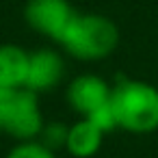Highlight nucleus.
Instances as JSON below:
<instances>
[{
    "label": "nucleus",
    "instance_id": "obj_1",
    "mask_svg": "<svg viewBox=\"0 0 158 158\" xmlns=\"http://www.w3.org/2000/svg\"><path fill=\"white\" fill-rule=\"evenodd\" d=\"M110 108L117 128L130 134H149L158 130V87L147 80H117L110 89Z\"/></svg>",
    "mask_w": 158,
    "mask_h": 158
},
{
    "label": "nucleus",
    "instance_id": "obj_2",
    "mask_svg": "<svg viewBox=\"0 0 158 158\" xmlns=\"http://www.w3.org/2000/svg\"><path fill=\"white\" fill-rule=\"evenodd\" d=\"M59 46L76 61H104L119 46V28L110 18L102 13L76 11L67 31L59 39Z\"/></svg>",
    "mask_w": 158,
    "mask_h": 158
},
{
    "label": "nucleus",
    "instance_id": "obj_3",
    "mask_svg": "<svg viewBox=\"0 0 158 158\" xmlns=\"http://www.w3.org/2000/svg\"><path fill=\"white\" fill-rule=\"evenodd\" d=\"M46 119L39 104V93L20 87L9 89L2 108V128L0 132H7L15 141H33L39 136Z\"/></svg>",
    "mask_w": 158,
    "mask_h": 158
},
{
    "label": "nucleus",
    "instance_id": "obj_4",
    "mask_svg": "<svg viewBox=\"0 0 158 158\" xmlns=\"http://www.w3.org/2000/svg\"><path fill=\"white\" fill-rule=\"evenodd\" d=\"M74 15L76 9L69 0H26L24 5V20L28 28L48 39H54L56 44L67 31Z\"/></svg>",
    "mask_w": 158,
    "mask_h": 158
},
{
    "label": "nucleus",
    "instance_id": "obj_5",
    "mask_svg": "<svg viewBox=\"0 0 158 158\" xmlns=\"http://www.w3.org/2000/svg\"><path fill=\"white\" fill-rule=\"evenodd\" d=\"M110 89L113 85H108L104 78L95 74H80L67 85L65 100L78 117H89L110 102Z\"/></svg>",
    "mask_w": 158,
    "mask_h": 158
},
{
    "label": "nucleus",
    "instance_id": "obj_6",
    "mask_svg": "<svg viewBox=\"0 0 158 158\" xmlns=\"http://www.w3.org/2000/svg\"><path fill=\"white\" fill-rule=\"evenodd\" d=\"M65 76V61L52 48H39L28 54V74H26V89L35 93H46L61 85Z\"/></svg>",
    "mask_w": 158,
    "mask_h": 158
},
{
    "label": "nucleus",
    "instance_id": "obj_7",
    "mask_svg": "<svg viewBox=\"0 0 158 158\" xmlns=\"http://www.w3.org/2000/svg\"><path fill=\"white\" fill-rule=\"evenodd\" d=\"M102 141H104V132L91 119L78 117L74 123H69L65 149L74 158H91L100 152Z\"/></svg>",
    "mask_w": 158,
    "mask_h": 158
},
{
    "label": "nucleus",
    "instance_id": "obj_8",
    "mask_svg": "<svg viewBox=\"0 0 158 158\" xmlns=\"http://www.w3.org/2000/svg\"><path fill=\"white\" fill-rule=\"evenodd\" d=\"M28 54L31 52L18 44L0 46V87L2 89H20L26 85Z\"/></svg>",
    "mask_w": 158,
    "mask_h": 158
},
{
    "label": "nucleus",
    "instance_id": "obj_9",
    "mask_svg": "<svg viewBox=\"0 0 158 158\" xmlns=\"http://www.w3.org/2000/svg\"><path fill=\"white\" fill-rule=\"evenodd\" d=\"M67 132H69V123H65V121H46L39 136H37V141H41L46 147L59 152V149H65Z\"/></svg>",
    "mask_w": 158,
    "mask_h": 158
},
{
    "label": "nucleus",
    "instance_id": "obj_10",
    "mask_svg": "<svg viewBox=\"0 0 158 158\" xmlns=\"http://www.w3.org/2000/svg\"><path fill=\"white\" fill-rule=\"evenodd\" d=\"M5 158H56V152L46 147L41 141H18Z\"/></svg>",
    "mask_w": 158,
    "mask_h": 158
},
{
    "label": "nucleus",
    "instance_id": "obj_11",
    "mask_svg": "<svg viewBox=\"0 0 158 158\" xmlns=\"http://www.w3.org/2000/svg\"><path fill=\"white\" fill-rule=\"evenodd\" d=\"M7 91H9V89H2V87H0V128H2V108H5V98H7Z\"/></svg>",
    "mask_w": 158,
    "mask_h": 158
}]
</instances>
